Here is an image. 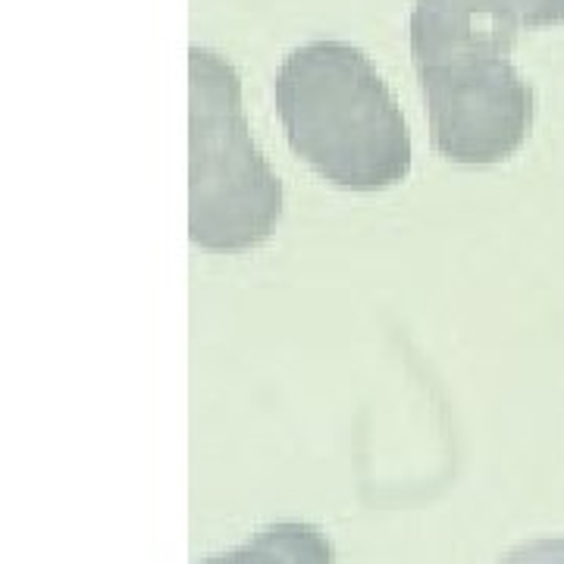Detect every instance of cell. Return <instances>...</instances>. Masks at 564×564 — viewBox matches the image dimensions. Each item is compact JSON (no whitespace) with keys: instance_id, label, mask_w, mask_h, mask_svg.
Here are the masks:
<instances>
[{"instance_id":"obj_1","label":"cell","mask_w":564,"mask_h":564,"mask_svg":"<svg viewBox=\"0 0 564 564\" xmlns=\"http://www.w3.org/2000/svg\"><path fill=\"white\" fill-rule=\"evenodd\" d=\"M518 25L508 0H414L411 61L445 161L489 166L524 144L533 95L508 63Z\"/></svg>"},{"instance_id":"obj_2","label":"cell","mask_w":564,"mask_h":564,"mask_svg":"<svg viewBox=\"0 0 564 564\" xmlns=\"http://www.w3.org/2000/svg\"><path fill=\"white\" fill-rule=\"evenodd\" d=\"M285 139L317 176L348 192H380L411 173L402 107L370 57L345 41H311L276 69Z\"/></svg>"},{"instance_id":"obj_3","label":"cell","mask_w":564,"mask_h":564,"mask_svg":"<svg viewBox=\"0 0 564 564\" xmlns=\"http://www.w3.org/2000/svg\"><path fill=\"white\" fill-rule=\"evenodd\" d=\"M282 217V182L251 139L242 79L210 47L188 51V239L210 254H245Z\"/></svg>"},{"instance_id":"obj_4","label":"cell","mask_w":564,"mask_h":564,"mask_svg":"<svg viewBox=\"0 0 564 564\" xmlns=\"http://www.w3.org/2000/svg\"><path fill=\"white\" fill-rule=\"evenodd\" d=\"M204 564H336L329 536L307 521L261 527L248 543L210 555Z\"/></svg>"},{"instance_id":"obj_5","label":"cell","mask_w":564,"mask_h":564,"mask_svg":"<svg viewBox=\"0 0 564 564\" xmlns=\"http://www.w3.org/2000/svg\"><path fill=\"white\" fill-rule=\"evenodd\" d=\"M499 564H564V540H530V543L514 545L511 552H505Z\"/></svg>"},{"instance_id":"obj_6","label":"cell","mask_w":564,"mask_h":564,"mask_svg":"<svg viewBox=\"0 0 564 564\" xmlns=\"http://www.w3.org/2000/svg\"><path fill=\"white\" fill-rule=\"evenodd\" d=\"M527 25H545V22L564 20V0H508Z\"/></svg>"}]
</instances>
